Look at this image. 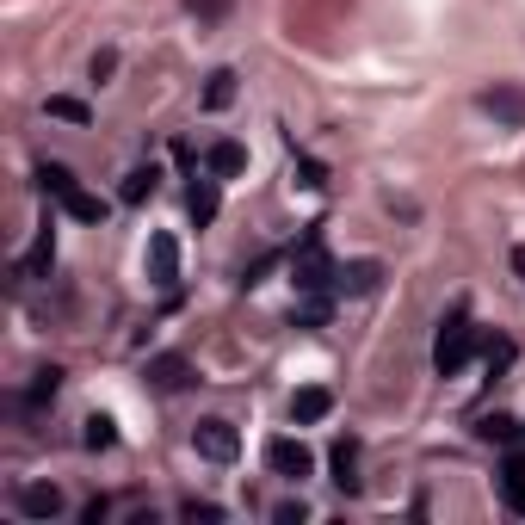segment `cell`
Instances as JSON below:
<instances>
[{
	"mask_svg": "<svg viewBox=\"0 0 525 525\" xmlns=\"http://www.w3.org/2000/svg\"><path fill=\"white\" fill-rule=\"evenodd\" d=\"M470 353H476V328H470V309L458 303V309L445 315L439 340H433V371H439V377H458V371L470 365Z\"/></svg>",
	"mask_w": 525,
	"mask_h": 525,
	"instance_id": "cell-1",
	"label": "cell"
},
{
	"mask_svg": "<svg viewBox=\"0 0 525 525\" xmlns=\"http://www.w3.org/2000/svg\"><path fill=\"white\" fill-rule=\"evenodd\" d=\"M291 285L297 291H334V254L322 248V235H303L291 248Z\"/></svg>",
	"mask_w": 525,
	"mask_h": 525,
	"instance_id": "cell-2",
	"label": "cell"
},
{
	"mask_svg": "<svg viewBox=\"0 0 525 525\" xmlns=\"http://www.w3.org/2000/svg\"><path fill=\"white\" fill-rule=\"evenodd\" d=\"M192 445H198V458H210V464H235L241 458V433L229 427V420H198Z\"/></svg>",
	"mask_w": 525,
	"mask_h": 525,
	"instance_id": "cell-3",
	"label": "cell"
},
{
	"mask_svg": "<svg viewBox=\"0 0 525 525\" xmlns=\"http://www.w3.org/2000/svg\"><path fill=\"white\" fill-rule=\"evenodd\" d=\"M266 464H272L278 476L303 482V476H315V451H309L303 439H272V445H266Z\"/></svg>",
	"mask_w": 525,
	"mask_h": 525,
	"instance_id": "cell-4",
	"label": "cell"
},
{
	"mask_svg": "<svg viewBox=\"0 0 525 525\" xmlns=\"http://www.w3.org/2000/svg\"><path fill=\"white\" fill-rule=\"evenodd\" d=\"M476 105H482L488 118H501V124L525 130V87H488V93H476Z\"/></svg>",
	"mask_w": 525,
	"mask_h": 525,
	"instance_id": "cell-5",
	"label": "cell"
},
{
	"mask_svg": "<svg viewBox=\"0 0 525 525\" xmlns=\"http://www.w3.org/2000/svg\"><path fill=\"white\" fill-rule=\"evenodd\" d=\"M149 278H155L161 291L173 285V278H180V241H173L167 229H155V235H149Z\"/></svg>",
	"mask_w": 525,
	"mask_h": 525,
	"instance_id": "cell-6",
	"label": "cell"
},
{
	"mask_svg": "<svg viewBox=\"0 0 525 525\" xmlns=\"http://www.w3.org/2000/svg\"><path fill=\"white\" fill-rule=\"evenodd\" d=\"M383 285V266L377 260H353V266H334V291L340 297H371Z\"/></svg>",
	"mask_w": 525,
	"mask_h": 525,
	"instance_id": "cell-7",
	"label": "cell"
},
{
	"mask_svg": "<svg viewBox=\"0 0 525 525\" xmlns=\"http://www.w3.org/2000/svg\"><path fill=\"white\" fill-rule=\"evenodd\" d=\"M143 377H149V390H186V383H192V359L186 353H155Z\"/></svg>",
	"mask_w": 525,
	"mask_h": 525,
	"instance_id": "cell-8",
	"label": "cell"
},
{
	"mask_svg": "<svg viewBox=\"0 0 525 525\" xmlns=\"http://www.w3.org/2000/svg\"><path fill=\"white\" fill-rule=\"evenodd\" d=\"M62 507H68V501H62L56 482H25V488H19V513H25V519H56Z\"/></svg>",
	"mask_w": 525,
	"mask_h": 525,
	"instance_id": "cell-9",
	"label": "cell"
},
{
	"mask_svg": "<svg viewBox=\"0 0 525 525\" xmlns=\"http://www.w3.org/2000/svg\"><path fill=\"white\" fill-rule=\"evenodd\" d=\"M501 501L525 519V451H507L501 458Z\"/></svg>",
	"mask_w": 525,
	"mask_h": 525,
	"instance_id": "cell-10",
	"label": "cell"
},
{
	"mask_svg": "<svg viewBox=\"0 0 525 525\" xmlns=\"http://www.w3.org/2000/svg\"><path fill=\"white\" fill-rule=\"evenodd\" d=\"M328 408H334V396L322 390V383H309V390L291 396V420H297V427H315V420H328Z\"/></svg>",
	"mask_w": 525,
	"mask_h": 525,
	"instance_id": "cell-11",
	"label": "cell"
},
{
	"mask_svg": "<svg viewBox=\"0 0 525 525\" xmlns=\"http://www.w3.org/2000/svg\"><path fill=\"white\" fill-rule=\"evenodd\" d=\"M186 210H192V223H198V229H204V223H217V210H223V198H217V173H210V180H192Z\"/></svg>",
	"mask_w": 525,
	"mask_h": 525,
	"instance_id": "cell-12",
	"label": "cell"
},
{
	"mask_svg": "<svg viewBox=\"0 0 525 525\" xmlns=\"http://www.w3.org/2000/svg\"><path fill=\"white\" fill-rule=\"evenodd\" d=\"M155 186H161V167H155V161H149V167H130L124 186H118V198H124V204H149Z\"/></svg>",
	"mask_w": 525,
	"mask_h": 525,
	"instance_id": "cell-13",
	"label": "cell"
},
{
	"mask_svg": "<svg viewBox=\"0 0 525 525\" xmlns=\"http://www.w3.org/2000/svg\"><path fill=\"white\" fill-rule=\"evenodd\" d=\"M328 315H334V297L328 291H303L297 309H291V322L297 328H328Z\"/></svg>",
	"mask_w": 525,
	"mask_h": 525,
	"instance_id": "cell-14",
	"label": "cell"
},
{
	"mask_svg": "<svg viewBox=\"0 0 525 525\" xmlns=\"http://www.w3.org/2000/svg\"><path fill=\"white\" fill-rule=\"evenodd\" d=\"M204 167L217 173V180H235V173L248 167V149H241V143H210L204 149Z\"/></svg>",
	"mask_w": 525,
	"mask_h": 525,
	"instance_id": "cell-15",
	"label": "cell"
},
{
	"mask_svg": "<svg viewBox=\"0 0 525 525\" xmlns=\"http://www.w3.org/2000/svg\"><path fill=\"white\" fill-rule=\"evenodd\" d=\"M50 260H56V229L44 223V229H38V241H31V254L19 260V278H44V272H50Z\"/></svg>",
	"mask_w": 525,
	"mask_h": 525,
	"instance_id": "cell-16",
	"label": "cell"
},
{
	"mask_svg": "<svg viewBox=\"0 0 525 525\" xmlns=\"http://www.w3.org/2000/svg\"><path fill=\"white\" fill-rule=\"evenodd\" d=\"M62 210H68L75 223H105V210H112V204H105L99 192H87V186H75V192L62 198Z\"/></svg>",
	"mask_w": 525,
	"mask_h": 525,
	"instance_id": "cell-17",
	"label": "cell"
},
{
	"mask_svg": "<svg viewBox=\"0 0 525 525\" xmlns=\"http://www.w3.org/2000/svg\"><path fill=\"white\" fill-rule=\"evenodd\" d=\"M334 482L346 488V495L359 488V445H353V439H340V445H334Z\"/></svg>",
	"mask_w": 525,
	"mask_h": 525,
	"instance_id": "cell-18",
	"label": "cell"
},
{
	"mask_svg": "<svg viewBox=\"0 0 525 525\" xmlns=\"http://www.w3.org/2000/svg\"><path fill=\"white\" fill-rule=\"evenodd\" d=\"M38 186H44L50 198H68V192H75V167H62V161H38Z\"/></svg>",
	"mask_w": 525,
	"mask_h": 525,
	"instance_id": "cell-19",
	"label": "cell"
},
{
	"mask_svg": "<svg viewBox=\"0 0 525 525\" xmlns=\"http://www.w3.org/2000/svg\"><path fill=\"white\" fill-rule=\"evenodd\" d=\"M56 390H62V371H56V365H44L38 377H31V390H25V408H44V402H56Z\"/></svg>",
	"mask_w": 525,
	"mask_h": 525,
	"instance_id": "cell-20",
	"label": "cell"
},
{
	"mask_svg": "<svg viewBox=\"0 0 525 525\" xmlns=\"http://www.w3.org/2000/svg\"><path fill=\"white\" fill-rule=\"evenodd\" d=\"M50 118H62V124H87L93 112H87V99H75V93H50V105H44Z\"/></svg>",
	"mask_w": 525,
	"mask_h": 525,
	"instance_id": "cell-21",
	"label": "cell"
},
{
	"mask_svg": "<svg viewBox=\"0 0 525 525\" xmlns=\"http://www.w3.org/2000/svg\"><path fill=\"white\" fill-rule=\"evenodd\" d=\"M204 105H210V112H223V105H235V68H217V75H210V87H204Z\"/></svg>",
	"mask_w": 525,
	"mask_h": 525,
	"instance_id": "cell-22",
	"label": "cell"
},
{
	"mask_svg": "<svg viewBox=\"0 0 525 525\" xmlns=\"http://www.w3.org/2000/svg\"><path fill=\"white\" fill-rule=\"evenodd\" d=\"M87 451H112L118 445V427H112V414H87Z\"/></svg>",
	"mask_w": 525,
	"mask_h": 525,
	"instance_id": "cell-23",
	"label": "cell"
},
{
	"mask_svg": "<svg viewBox=\"0 0 525 525\" xmlns=\"http://www.w3.org/2000/svg\"><path fill=\"white\" fill-rule=\"evenodd\" d=\"M513 359H519V346H513V340H488V346H482V365H488V377H501Z\"/></svg>",
	"mask_w": 525,
	"mask_h": 525,
	"instance_id": "cell-24",
	"label": "cell"
},
{
	"mask_svg": "<svg viewBox=\"0 0 525 525\" xmlns=\"http://www.w3.org/2000/svg\"><path fill=\"white\" fill-rule=\"evenodd\" d=\"M87 75H93V81H112V75H118V50H93Z\"/></svg>",
	"mask_w": 525,
	"mask_h": 525,
	"instance_id": "cell-25",
	"label": "cell"
},
{
	"mask_svg": "<svg viewBox=\"0 0 525 525\" xmlns=\"http://www.w3.org/2000/svg\"><path fill=\"white\" fill-rule=\"evenodd\" d=\"M476 433H482V439H513L519 427H513V420H507V414H488V420H482V427H476Z\"/></svg>",
	"mask_w": 525,
	"mask_h": 525,
	"instance_id": "cell-26",
	"label": "cell"
},
{
	"mask_svg": "<svg viewBox=\"0 0 525 525\" xmlns=\"http://www.w3.org/2000/svg\"><path fill=\"white\" fill-rule=\"evenodd\" d=\"M180 513H186V519H204V525H217V519H223V507H217V501H186Z\"/></svg>",
	"mask_w": 525,
	"mask_h": 525,
	"instance_id": "cell-27",
	"label": "cell"
},
{
	"mask_svg": "<svg viewBox=\"0 0 525 525\" xmlns=\"http://www.w3.org/2000/svg\"><path fill=\"white\" fill-rule=\"evenodd\" d=\"M272 519H278V525H303V519H309V507H303V501H278V507H272Z\"/></svg>",
	"mask_w": 525,
	"mask_h": 525,
	"instance_id": "cell-28",
	"label": "cell"
},
{
	"mask_svg": "<svg viewBox=\"0 0 525 525\" xmlns=\"http://www.w3.org/2000/svg\"><path fill=\"white\" fill-rule=\"evenodd\" d=\"M272 266H278V254H260V260H254V266H248V272H241V285H260V278H266V272H272Z\"/></svg>",
	"mask_w": 525,
	"mask_h": 525,
	"instance_id": "cell-29",
	"label": "cell"
},
{
	"mask_svg": "<svg viewBox=\"0 0 525 525\" xmlns=\"http://www.w3.org/2000/svg\"><path fill=\"white\" fill-rule=\"evenodd\" d=\"M303 186H328V167L322 161H303Z\"/></svg>",
	"mask_w": 525,
	"mask_h": 525,
	"instance_id": "cell-30",
	"label": "cell"
},
{
	"mask_svg": "<svg viewBox=\"0 0 525 525\" xmlns=\"http://www.w3.org/2000/svg\"><path fill=\"white\" fill-rule=\"evenodd\" d=\"M192 13H223V0H192Z\"/></svg>",
	"mask_w": 525,
	"mask_h": 525,
	"instance_id": "cell-31",
	"label": "cell"
}]
</instances>
